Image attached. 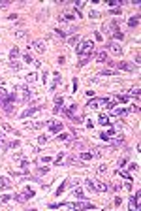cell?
Returning a JSON list of instances; mask_svg holds the SVG:
<instances>
[{
    "instance_id": "obj_1",
    "label": "cell",
    "mask_w": 141,
    "mask_h": 211,
    "mask_svg": "<svg viewBox=\"0 0 141 211\" xmlns=\"http://www.w3.org/2000/svg\"><path fill=\"white\" fill-rule=\"evenodd\" d=\"M75 53H77L79 57H88V58H90L92 55H94V42H90V40H83V42L75 47Z\"/></svg>"
},
{
    "instance_id": "obj_2",
    "label": "cell",
    "mask_w": 141,
    "mask_h": 211,
    "mask_svg": "<svg viewBox=\"0 0 141 211\" xmlns=\"http://www.w3.org/2000/svg\"><path fill=\"white\" fill-rule=\"evenodd\" d=\"M87 187L90 190H96V192H107L109 190V185L106 181H100V179H87Z\"/></svg>"
},
{
    "instance_id": "obj_3",
    "label": "cell",
    "mask_w": 141,
    "mask_h": 211,
    "mask_svg": "<svg viewBox=\"0 0 141 211\" xmlns=\"http://www.w3.org/2000/svg\"><path fill=\"white\" fill-rule=\"evenodd\" d=\"M107 62H109L111 68H119V70H124V72H132V70H134V66H132V64H128V62H122V61H119V62H115V61H107Z\"/></svg>"
},
{
    "instance_id": "obj_4",
    "label": "cell",
    "mask_w": 141,
    "mask_h": 211,
    "mask_svg": "<svg viewBox=\"0 0 141 211\" xmlns=\"http://www.w3.org/2000/svg\"><path fill=\"white\" fill-rule=\"evenodd\" d=\"M34 190H30V189H26L25 190V192H21V194H17V196H15V200H17V202H21V204H25V202L26 200H30V198L32 196H34Z\"/></svg>"
},
{
    "instance_id": "obj_5",
    "label": "cell",
    "mask_w": 141,
    "mask_h": 211,
    "mask_svg": "<svg viewBox=\"0 0 141 211\" xmlns=\"http://www.w3.org/2000/svg\"><path fill=\"white\" fill-rule=\"evenodd\" d=\"M38 111H42V106H32V107H26V109L23 111L19 117H21V119H26V117H30V115H36Z\"/></svg>"
},
{
    "instance_id": "obj_6",
    "label": "cell",
    "mask_w": 141,
    "mask_h": 211,
    "mask_svg": "<svg viewBox=\"0 0 141 211\" xmlns=\"http://www.w3.org/2000/svg\"><path fill=\"white\" fill-rule=\"evenodd\" d=\"M32 96V93H30V89H28L26 85H21L19 87V98H21L23 102H28V98Z\"/></svg>"
},
{
    "instance_id": "obj_7",
    "label": "cell",
    "mask_w": 141,
    "mask_h": 211,
    "mask_svg": "<svg viewBox=\"0 0 141 211\" xmlns=\"http://www.w3.org/2000/svg\"><path fill=\"white\" fill-rule=\"evenodd\" d=\"M28 47H32V49H34L38 55H43V53H45V47H43V42H42V40L32 42V45H28Z\"/></svg>"
},
{
    "instance_id": "obj_8",
    "label": "cell",
    "mask_w": 141,
    "mask_h": 211,
    "mask_svg": "<svg viewBox=\"0 0 141 211\" xmlns=\"http://www.w3.org/2000/svg\"><path fill=\"white\" fill-rule=\"evenodd\" d=\"M47 125H49L51 134H58L60 130H62V123L60 121H51V123H47Z\"/></svg>"
},
{
    "instance_id": "obj_9",
    "label": "cell",
    "mask_w": 141,
    "mask_h": 211,
    "mask_svg": "<svg viewBox=\"0 0 141 211\" xmlns=\"http://www.w3.org/2000/svg\"><path fill=\"white\" fill-rule=\"evenodd\" d=\"M107 47H109V51H111V53H115V55H120V53H122V47H120L117 42H113V40L107 43Z\"/></svg>"
},
{
    "instance_id": "obj_10",
    "label": "cell",
    "mask_w": 141,
    "mask_h": 211,
    "mask_svg": "<svg viewBox=\"0 0 141 211\" xmlns=\"http://www.w3.org/2000/svg\"><path fill=\"white\" fill-rule=\"evenodd\" d=\"M103 102H106V98H94V100L88 102V107H90V109H96V107L103 106Z\"/></svg>"
},
{
    "instance_id": "obj_11",
    "label": "cell",
    "mask_w": 141,
    "mask_h": 211,
    "mask_svg": "<svg viewBox=\"0 0 141 211\" xmlns=\"http://www.w3.org/2000/svg\"><path fill=\"white\" fill-rule=\"evenodd\" d=\"M138 208H139V192H135V196L130 198V209L134 211V209H138Z\"/></svg>"
},
{
    "instance_id": "obj_12",
    "label": "cell",
    "mask_w": 141,
    "mask_h": 211,
    "mask_svg": "<svg viewBox=\"0 0 141 211\" xmlns=\"http://www.w3.org/2000/svg\"><path fill=\"white\" fill-rule=\"evenodd\" d=\"M23 58H25V62H28V64H34L36 68H40V66H42V62H40V61H36V58L32 57V55H25Z\"/></svg>"
},
{
    "instance_id": "obj_13",
    "label": "cell",
    "mask_w": 141,
    "mask_h": 211,
    "mask_svg": "<svg viewBox=\"0 0 141 211\" xmlns=\"http://www.w3.org/2000/svg\"><path fill=\"white\" fill-rule=\"evenodd\" d=\"M62 102H64V98H62V96H56V98H55V107H53V113H58V111L62 109Z\"/></svg>"
},
{
    "instance_id": "obj_14",
    "label": "cell",
    "mask_w": 141,
    "mask_h": 211,
    "mask_svg": "<svg viewBox=\"0 0 141 211\" xmlns=\"http://www.w3.org/2000/svg\"><path fill=\"white\" fill-rule=\"evenodd\" d=\"M109 58H107V53L106 51H98L96 53V62H107Z\"/></svg>"
},
{
    "instance_id": "obj_15",
    "label": "cell",
    "mask_w": 141,
    "mask_h": 211,
    "mask_svg": "<svg viewBox=\"0 0 141 211\" xmlns=\"http://www.w3.org/2000/svg\"><path fill=\"white\" fill-rule=\"evenodd\" d=\"M0 189H11V181L8 177L0 175Z\"/></svg>"
},
{
    "instance_id": "obj_16",
    "label": "cell",
    "mask_w": 141,
    "mask_h": 211,
    "mask_svg": "<svg viewBox=\"0 0 141 211\" xmlns=\"http://www.w3.org/2000/svg\"><path fill=\"white\" fill-rule=\"evenodd\" d=\"M75 109H77V107H75V104H72L70 107H66V109H64V115H66V117H68V119H70V121H72V117H74Z\"/></svg>"
},
{
    "instance_id": "obj_17",
    "label": "cell",
    "mask_w": 141,
    "mask_h": 211,
    "mask_svg": "<svg viewBox=\"0 0 141 211\" xmlns=\"http://www.w3.org/2000/svg\"><path fill=\"white\" fill-rule=\"evenodd\" d=\"M0 126H2L4 130H6V132H10V134H15V136H19V132L15 128H11L10 125H8V123H4V121H0Z\"/></svg>"
},
{
    "instance_id": "obj_18",
    "label": "cell",
    "mask_w": 141,
    "mask_h": 211,
    "mask_svg": "<svg viewBox=\"0 0 141 211\" xmlns=\"http://www.w3.org/2000/svg\"><path fill=\"white\" fill-rule=\"evenodd\" d=\"M98 123H100V125H103V126H109L111 125V121H109V117H107V115H100V119H98Z\"/></svg>"
},
{
    "instance_id": "obj_19",
    "label": "cell",
    "mask_w": 141,
    "mask_h": 211,
    "mask_svg": "<svg viewBox=\"0 0 141 211\" xmlns=\"http://www.w3.org/2000/svg\"><path fill=\"white\" fill-rule=\"evenodd\" d=\"M68 43H70V45H77V43H81V36H70V40H68Z\"/></svg>"
},
{
    "instance_id": "obj_20",
    "label": "cell",
    "mask_w": 141,
    "mask_h": 211,
    "mask_svg": "<svg viewBox=\"0 0 141 211\" xmlns=\"http://www.w3.org/2000/svg\"><path fill=\"white\" fill-rule=\"evenodd\" d=\"M128 113H130V111H128L126 107H119V109H115V115H117V117H126Z\"/></svg>"
},
{
    "instance_id": "obj_21",
    "label": "cell",
    "mask_w": 141,
    "mask_h": 211,
    "mask_svg": "<svg viewBox=\"0 0 141 211\" xmlns=\"http://www.w3.org/2000/svg\"><path fill=\"white\" fill-rule=\"evenodd\" d=\"M28 36L26 30H15V40H25Z\"/></svg>"
},
{
    "instance_id": "obj_22",
    "label": "cell",
    "mask_w": 141,
    "mask_h": 211,
    "mask_svg": "<svg viewBox=\"0 0 141 211\" xmlns=\"http://www.w3.org/2000/svg\"><path fill=\"white\" fill-rule=\"evenodd\" d=\"M26 81L28 83H36L38 81V74H36V72H30V74L26 75Z\"/></svg>"
},
{
    "instance_id": "obj_23",
    "label": "cell",
    "mask_w": 141,
    "mask_h": 211,
    "mask_svg": "<svg viewBox=\"0 0 141 211\" xmlns=\"http://www.w3.org/2000/svg\"><path fill=\"white\" fill-rule=\"evenodd\" d=\"M17 57H19V47L15 45L13 49L10 51V61H15V58H17Z\"/></svg>"
},
{
    "instance_id": "obj_24",
    "label": "cell",
    "mask_w": 141,
    "mask_h": 211,
    "mask_svg": "<svg viewBox=\"0 0 141 211\" xmlns=\"http://www.w3.org/2000/svg\"><path fill=\"white\" fill-rule=\"evenodd\" d=\"M70 140H72V134H66V132L60 134L58 132V141H70Z\"/></svg>"
},
{
    "instance_id": "obj_25",
    "label": "cell",
    "mask_w": 141,
    "mask_h": 211,
    "mask_svg": "<svg viewBox=\"0 0 141 211\" xmlns=\"http://www.w3.org/2000/svg\"><path fill=\"white\" fill-rule=\"evenodd\" d=\"M128 25H130V26H138L139 25V17H138V15H135V17H130V19H128Z\"/></svg>"
},
{
    "instance_id": "obj_26",
    "label": "cell",
    "mask_w": 141,
    "mask_h": 211,
    "mask_svg": "<svg viewBox=\"0 0 141 211\" xmlns=\"http://www.w3.org/2000/svg\"><path fill=\"white\" fill-rule=\"evenodd\" d=\"M117 102H120V104H126V102H128V96H126V94H117Z\"/></svg>"
},
{
    "instance_id": "obj_27",
    "label": "cell",
    "mask_w": 141,
    "mask_h": 211,
    "mask_svg": "<svg viewBox=\"0 0 141 211\" xmlns=\"http://www.w3.org/2000/svg\"><path fill=\"white\" fill-rule=\"evenodd\" d=\"M19 145H21V143H19L17 140H15V141H11V143H8V145H6V149H19Z\"/></svg>"
},
{
    "instance_id": "obj_28",
    "label": "cell",
    "mask_w": 141,
    "mask_h": 211,
    "mask_svg": "<svg viewBox=\"0 0 141 211\" xmlns=\"http://www.w3.org/2000/svg\"><path fill=\"white\" fill-rule=\"evenodd\" d=\"M92 157H94L92 153H81V155H79V158H81V160H90Z\"/></svg>"
},
{
    "instance_id": "obj_29",
    "label": "cell",
    "mask_w": 141,
    "mask_h": 211,
    "mask_svg": "<svg viewBox=\"0 0 141 211\" xmlns=\"http://www.w3.org/2000/svg\"><path fill=\"white\" fill-rule=\"evenodd\" d=\"M98 75H117V72L115 70H103V72H100Z\"/></svg>"
},
{
    "instance_id": "obj_30",
    "label": "cell",
    "mask_w": 141,
    "mask_h": 211,
    "mask_svg": "<svg viewBox=\"0 0 141 211\" xmlns=\"http://www.w3.org/2000/svg\"><path fill=\"white\" fill-rule=\"evenodd\" d=\"M74 194H75L77 198H85V196H83V192H81V189H77V187H74Z\"/></svg>"
},
{
    "instance_id": "obj_31",
    "label": "cell",
    "mask_w": 141,
    "mask_h": 211,
    "mask_svg": "<svg viewBox=\"0 0 141 211\" xmlns=\"http://www.w3.org/2000/svg\"><path fill=\"white\" fill-rule=\"evenodd\" d=\"M0 145H2L4 149H6V145H8V143H6V136H4L2 132H0Z\"/></svg>"
},
{
    "instance_id": "obj_32",
    "label": "cell",
    "mask_w": 141,
    "mask_h": 211,
    "mask_svg": "<svg viewBox=\"0 0 141 211\" xmlns=\"http://www.w3.org/2000/svg\"><path fill=\"white\" fill-rule=\"evenodd\" d=\"M6 96H8V91L4 89V87H0V100H4Z\"/></svg>"
},
{
    "instance_id": "obj_33",
    "label": "cell",
    "mask_w": 141,
    "mask_h": 211,
    "mask_svg": "<svg viewBox=\"0 0 141 211\" xmlns=\"http://www.w3.org/2000/svg\"><path fill=\"white\" fill-rule=\"evenodd\" d=\"M10 66H11L13 70H21V64H19V62H15V61H11V62H10Z\"/></svg>"
},
{
    "instance_id": "obj_34",
    "label": "cell",
    "mask_w": 141,
    "mask_h": 211,
    "mask_svg": "<svg viewBox=\"0 0 141 211\" xmlns=\"http://www.w3.org/2000/svg\"><path fill=\"white\" fill-rule=\"evenodd\" d=\"M55 34H56V36H60V38H66V36H68L66 32H64V30H60V29H56V30H55Z\"/></svg>"
},
{
    "instance_id": "obj_35",
    "label": "cell",
    "mask_w": 141,
    "mask_h": 211,
    "mask_svg": "<svg viewBox=\"0 0 141 211\" xmlns=\"http://www.w3.org/2000/svg\"><path fill=\"white\" fill-rule=\"evenodd\" d=\"M10 200H11V196H8V194L0 196V202H2V204H6V202H10Z\"/></svg>"
},
{
    "instance_id": "obj_36",
    "label": "cell",
    "mask_w": 141,
    "mask_h": 211,
    "mask_svg": "<svg viewBox=\"0 0 141 211\" xmlns=\"http://www.w3.org/2000/svg\"><path fill=\"white\" fill-rule=\"evenodd\" d=\"M51 160H53L51 157H42V158H40V162H42V164H47V162H51Z\"/></svg>"
},
{
    "instance_id": "obj_37",
    "label": "cell",
    "mask_w": 141,
    "mask_h": 211,
    "mask_svg": "<svg viewBox=\"0 0 141 211\" xmlns=\"http://www.w3.org/2000/svg\"><path fill=\"white\" fill-rule=\"evenodd\" d=\"M130 96H135V98H139V89H132V91H130Z\"/></svg>"
},
{
    "instance_id": "obj_38",
    "label": "cell",
    "mask_w": 141,
    "mask_h": 211,
    "mask_svg": "<svg viewBox=\"0 0 141 211\" xmlns=\"http://www.w3.org/2000/svg\"><path fill=\"white\" fill-rule=\"evenodd\" d=\"M109 13L111 15H119L120 13V8H113V10H109Z\"/></svg>"
},
{
    "instance_id": "obj_39",
    "label": "cell",
    "mask_w": 141,
    "mask_h": 211,
    "mask_svg": "<svg viewBox=\"0 0 141 211\" xmlns=\"http://www.w3.org/2000/svg\"><path fill=\"white\" fill-rule=\"evenodd\" d=\"M47 172H49V168H47V166H45V168H43V166H42V168H38V173H40V175H42V173H47Z\"/></svg>"
},
{
    "instance_id": "obj_40",
    "label": "cell",
    "mask_w": 141,
    "mask_h": 211,
    "mask_svg": "<svg viewBox=\"0 0 141 211\" xmlns=\"http://www.w3.org/2000/svg\"><path fill=\"white\" fill-rule=\"evenodd\" d=\"M128 168H130V170H132V172H134V170H135V172H138V170H139V166H138V164H135V162H132V164H130V166H128Z\"/></svg>"
},
{
    "instance_id": "obj_41",
    "label": "cell",
    "mask_w": 141,
    "mask_h": 211,
    "mask_svg": "<svg viewBox=\"0 0 141 211\" xmlns=\"http://www.w3.org/2000/svg\"><path fill=\"white\" fill-rule=\"evenodd\" d=\"M64 189H66V183H62V185H60V187H58V189H56V194H58V196H60V192H62V190H64Z\"/></svg>"
},
{
    "instance_id": "obj_42",
    "label": "cell",
    "mask_w": 141,
    "mask_h": 211,
    "mask_svg": "<svg viewBox=\"0 0 141 211\" xmlns=\"http://www.w3.org/2000/svg\"><path fill=\"white\" fill-rule=\"evenodd\" d=\"M90 17H92V19H98L100 13H98V11H90Z\"/></svg>"
},
{
    "instance_id": "obj_43",
    "label": "cell",
    "mask_w": 141,
    "mask_h": 211,
    "mask_svg": "<svg viewBox=\"0 0 141 211\" xmlns=\"http://www.w3.org/2000/svg\"><path fill=\"white\" fill-rule=\"evenodd\" d=\"M103 172H107V168H106V166H100V168H98V173H103Z\"/></svg>"
},
{
    "instance_id": "obj_44",
    "label": "cell",
    "mask_w": 141,
    "mask_h": 211,
    "mask_svg": "<svg viewBox=\"0 0 141 211\" xmlns=\"http://www.w3.org/2000/svg\"><path fill=\"white\" fill-rule=\"evenodd\" d=\"M47 140H49V138H47V136H40V143H45Z\"/></svg>"
},
{
    "instance_id": "obj_45",
    "label": "cell",
    "mask_w": 141,
    "mask_h": 211,
    "mask_svg": "<svg viewBox=\"0 0 141 211\" xmlns=\"http://www.w3.org/2000/svg\"><path fill=\"white\" fill-rule=\"evenodd\" d=\"M126 162H128V158H126V157H124V158H122V160H119V166H124V164H126Z\"/></svg>"
},
{
    "instance_id": "obj_46",
    "label": "cell",
    "mask_w": 141,
    "mask_h": 211,
    "mask_svg": "<svg viewBox=\"0 0 141 211\" xmlns=\"http://www.w3.org/2000/svg\"><path fill=\"white\" fill-rule=\"evenodd\" d=\"M56 62H58V64H64V62H66V58H64V57H58V61H56Z\"/></svg>"
},
{
    "instance_id": "obj_47",
    "label": "cell",
    "mask_w": 141,
    "mask_h": 211,
    "mask_svg": "<svg viewBox=\"0 0 141 211\" xmlns=\"http://www.w3.org/2000/svg\"><path fill=\"white\" fill-rule=\"evenodd\" d=\"M139 62H141V55H135V64L139 66Z\"/></svg>"
},
{
    "instance_id": "obj_48",
    "label": "cell",
    "mask_w": 141,
    "mask_h": 211,
    "mask_svg": "<svg viewBox=\"0 0 141 211\" xmlns=\"http://www.w3.org/2000/svg\"><path fill=\"white\" fill-rule=\"evenodd\" d=\"M0 106H2V100H0Z\"/></svg>"
}]
</instances>
